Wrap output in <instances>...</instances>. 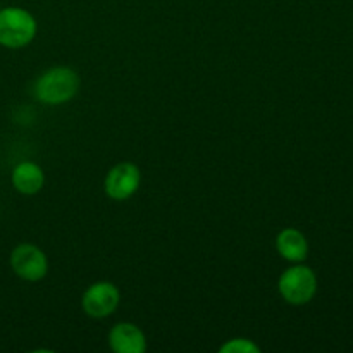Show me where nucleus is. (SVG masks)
I'll use <instances>...</instances> for the list:
<instances>
[{
	"label": "nucleus",
	"instance_id": "obj_6",
	"mask_svg": "<svg viewBox=\"0 0 353 353\" xmlns=\"http://www.w3.org/2000/svg\"><path fill=\"white\" fill-rule=\"evenodd\" d=\"M140 185V171L134 164L123 162L109 171L105 178V192L114 200H126Z\"/></svg>",
	"mask_w": 353,
	"mask_h": 353
},
{
	"label": "nucleus",
	"instance_id": "obj_7",
	"mask_svg": "<svg viewBox=\"0 0 353 353\" xmlns=\"http://www.w3.org/2000/svg\"><path fill=\"white\" fill-rule=\"evenodd\" d=\"M110 347L117 353H143L147 348L143 333L134 324H117L109 334Z\"/></svg>",
	"mask_w": 353,
	"mask_h": 353
},
{
	"label": "nucleus",
	"instance_id": "obj_10",
	"mask_svg": "<svg viewBox=\"0 0 353 353\" xmlns=\"http://www.w3.org/2000/svg\"><path fill=\"white\" fill-rule=\"evenodd\" d=\"M221 353H259L261 348L255 343H252L250 340H243V338H236V340H231L228 343H224L221 347Z\"/></svg>",
	"mask_w": 353,
	"mask_h": 353
},
{
	"label": "nucleus",
	"instance_id": "obj_3",
	"mask_svg": "<svg viewBox=\"0 0 353 353\" xmlns=\"http://www.w3.org/2000/svg\"><path fill=\"white\" fill-rule=\"evenodd\" d=\"M279 292L286 302L293 305H303L310 302L317 292V278L312 269L296 265L283 272L279 279Z\"/></svg>",
	"mask_w": 353,
	"mask_h": 353
},
{
	"label": "nucleus",
	"instance_id": "obj_1",
	"mask_svg": "<svg viewBox=\"0 0 353 353\" xmlns=\"http://www.w3.org/2000/svg\"><path fill=\"white\" fill-rule=\"evenodd\" d=\"M79 78L72 69L54 68L41 74L34 83V97L48 105H59L78 93Z\"/></svg>",
	"mask_w": 353,
	"mask_h": 353
},
{
	"label": "nucleus",
	"instance_id": "obj_2",
	"mask_svg": "<svg viewBox=\"0 0 353 353\" xmlns=\"http://www.w3.org/2000/svg\"><path fill=\"white\" fill-rule=\"evenodd\" d=\"M37 34V21L21 7H6L0 10V45L21 48Z\"/></svg>",
	"mask_w": 353,
	"mask_h": 353
},
{
	"label": "nucleus",
	"instance_id": "obj_9",
	"mask_svg": "<svg viewBox=\"0 0 353 353\" xmlns=\"http://www.w3.org/2000/svg\"><path fill=\"white\" fill-rule=\"evenodd\" d=\"M14 188L24 195H34L43 186V171L33 162H21L12 171Z\"/></svg>",
	"mask_w": 353,
	"mask_h": 353
},
{
	"label": "nucleus",
	"instance_id": "obj_8",
	"mask_svg": "<svg viewBox=\"0 0 353 353\" xmlns=\"http://www.w3.org/2000/svg\"><path fill=\"white\" fill-rule=\"evenodd\" d=\"M276 247L281 257L292 262H302L309 254V243L299 230H283L276 238Z\"/></svg>",
	"mask_w": 353,
	"mask_h": 353
},
{
	"label": "nucleus",
	"instance_id": "obj_4",
	"mask_svg": "<svg viewBox=\"0 0 353 353\" xmlns=\"http://www.w3.org/2000/svg\"><path fill=\"white\" fill-rule=\"evenodd\" d=\"M10 265L19 278L26 281H40L47 274V257L38 247L30 243L17 245L10 254Z\"/></svg>",
	"mask_w": 353,
	"mask_h": 353
},
{
	"label": "nucleus",
	"instance_id": "obj_5",
	"mask_svg": "<svg viewBox=\"0 0 353 353\" xmlns=\"http://www.w3.org/2000/svg\"><path fill=\"white\" fill-rule=\"evenodd\" d=\"M119 292L110 283H95L83 295V309L90 317H107L119 305Z\"/></svg>",
	"mask_w": 353,
	"mask_h": 353
}]
</instances>
